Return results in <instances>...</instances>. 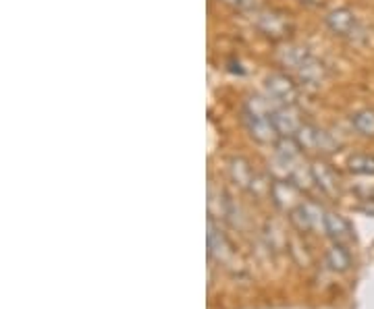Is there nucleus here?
<instances>
[{
    "instance_id": "nucleus-1",
    "label": "nucleus",
    "mask_w": 374,
    "mask_h": 309,
    "mask_svg": "<svg viewBox=\"0 0 374 309\" xmlns=\"http://www.w3.org/2000/svg\"><path fill=\"white\" fill-rule=\"evenodd\" d=\"M326 25L331 27V31L335 36H341V38H347V40H360L366 33L364 27L360 25V21L356 19V15L350 8H335L333 13H329Z\"/></svg>"
},
{
    "instance_id": "nucleus-2",
    "label": "nucleus",
    "mask_w": 374,
    "mask_h": 309,
    "mask_svg": "<svg viewBox=\"0 0 374 309\" xmlns=\"http://www.w3.org/2000/svg\"><path fill=\"white\" fill-rule=\"evenodd\" d=\"M294 140L298 142V146L301 150H310V152H324V154H329V152L337 150V142L326 131H322V129H318L314 125H305V123L299 127V131L296 133Z\"/></svg>"
},
{
    "instance_id": "nucleus-3",
    "label": "nucleus",
    "mask_w": 374,
    "mask_h": 309,
    "mask_svg": "<svg viewBox=\"0 0 374 309\" xmlns=\"http://www.w3.org/2000/svg\"><path fill=\"white\" fill-rule=\"evenodd\" d=\"M243 123H245L247 133L260 144H275L281 137L271 114H258L252 110H243Z\"/></svg>"
},
{
    "instance_id": "nucleus-4",
    "label": "nucleus",
    "mask_w": 374,
    "mask_h": 309,
    "mask_svg": "<svg viewBox=\"0 0 374 309\" xmlns=\"http://www.w3.org/2000/svg\"><path fill=\"white\" fill-rule=\"evenodd\" d=\"M266 91L275 102L283 106H294L298 100V85L283 73H273L266 79Z\"/></svg>"
},
{
    "instance_id": "nucleus-5",
    "label": "nucleus",
    "mask_w": 374,
    "mask_h": 309,
    "mask_svg": "<svg viewBox=\"0 0 374 309\" xmlns=\"http://www.w3.org/2000/svg\"><path fill=\"white\" fill-rule=\"evenodd\" d=\"M277 131L281 137H296V133L299 131V127L303 125L301 119H299V112L294 106H281V108H275L273 114H271Z\"/></svg>"
},
{
    "instance_id": "nucleus-6",
    "label": "nucleus",
    "mask_w": 374,
    "mask_h": 309,
    "mask_svg": "<svg viewBox=\"0 0 374 309\" xmlns=\"http://www.w3.org/2000/svg\"><path fill=\"white\" fill-rule=\"evenodd\" d=\"M252 15H254L252 19L256 21L258 29L264 31V33L271 36V38H283V36L287 33V29H289L287 21H285L281 15H277V13H271V10H256V13H252Z\"/></svg>"
},
{
    "instance_id": "nucleus-7",
    "label": "nucleus",
    "mask_w": 374,
    "mask_h": 309,
    "mask_svg": "<svg viewBox=\"0 0 374 309\" xmlns=\"http://www.w3.org/2000/svg\"><path fill=\"white\" fill-rule=\"evenodd\" d=\"M324 231L329 232L331 239H335L337 245H347L354 241L352 225L339 214H324Z\"/></svg>"
},
{
    "instance_id": "nucleus-8",
    "label": "nucleus",
    "mask_w": 374,
    "mask_h": 309,
    "mask_svg": "<svg viewBox=\"0 0 374 309\" xmlns=\"http://www.w3.org/2000/svg\"><path fill=\"white\" fill-rule=\"evenodd\" d=\"M289 218L299 231H314L316 227H320V223L324 227V216L320 218V212L310 204H299L298 208L289 212Z\"/></svg>"
},
{
    "instance_id": "nucleus-9",
    "label": "nucleus",
    "mask_w": 374,
    "mask_h": 309,
    "mask_svg": "<svg viewBox=\"0 0 374 309\" xmlns=\"http://www.w3.org/2000/svg\"><path fill=\"white\" fill-rule=\"evenodd\" d=\"M229 172H231L233 181H235L239 187H243V189H247V191H254V187H256V183H258V176H256V172L252 170V166H250L243 158H231V162H229Z\"/></svg>"
},
{
    "instance_id": "nucleus-10",
    "label": "nucleus",
    "mask_w": 374,
    "mask_h": 309,
    "mask_svg": "<svg viewBox=\"0 0 374 309\" xmlns=\"http://www.w3.org/2000/svg\"><path fill=\"white\" fill-rule=\"evenodd\" d=\"M271 191H273V199H275V204L279 206V208H283V210H294V208H298V189L292 185V183H287V181H277V183H273V187H271Z\"/></svg>"
},
{
    "instance_id": "nucleus-11",
    "label": "nucleus",
    "mask_w": 374,
    "mask_h": 309,
    "mask_svg": "<svg viewBox=\"0 0 374 309\" xmlns=\"http://www.w3.org/2000/svg\"><path fill=\"white\" fill-rule=\"evenodd\" d=\"M298 77L303 81V83H308V85H318L322 79H324V67H322V63H318L312 54L301 63V67H299L298 71Z\"/></svg>"
},
{
    "instance_id": "nucleus-12",
    "label": "nucleus",
    "mask_w": 374,
    "mask_h": 309,
    "mask_svg": "<svg viewBox=\"0 0 374 309\" xmlns=\"http://www.w3.org/2000/svg\"><path fill=\"white\" fill-rule=\"evenodd\" d=\"M312 176H314V181L318 183V187L324 193L333 195L337 191V176H335V172L326 164H314L312 166Z\"/></svg>"
},
{
    "instance_id": "nucleus-13",
    "label": "nucleus",
    "mask_w": 374,
    "mask_h": 309,
    "mask_svg": "<svg viewBox=\"0 0 374 309\" xmlns=\"http://www.w3.org/2000/svg\"><path fill=\"white\" fill-rule=\"evenodd\" d=\"M308 56H310V52H308L305 48H299V46H287V48H283V50L279 52V61H281L285 67H289L292 71H298L299 67H301V63H303Z\"/></svg>"
},
{
    "instance_id": "nucleus-14",
    "label": "nucleus",
    "mask_w": 374,
    "mask_h": 309,
    "mask_svg": "<svg viewBox=\"0 0 374 309\" xmlns=\"http://www.w3.org/2000/svg\"><path fill=\"white\" fill-rule=\"evenodd\" d=\"M347 166L354 174L374 176V156L371 154H354L347 160Z\"/></svg>"
},
{
    "instance_id": "nucleus-15",
    "label": "nucleus",
    "mask_w": 374,
    "mask_h": 309,
    "mask_svg": "<svg viewBox=\"0 0 374 309\" xmlns=\"http://www.w3.org/2000/svg\"><path fill=\"white\" fill-rule=\"evenodd\" d=\"M352 125L356 127L358 133L374 137V110H360L352 116Z\"/></svg>"
},
{
    "instance_id": "nucleus-16",
    "label": "nucleus",
    "mask_w": 374,
    "mask_h": 309,
    "mask_svg": "<svg viewBox=\"0 0 374 309\" xmlns=\"http://www.w3.org/2000/svg\"><path fill=\"white\" fill-rule=\"evenodd\" d=\"M326 262H329V266H331L333 270H339V272L347 270L350 264H352V259H350L347 251L343 249V245H335L333 249H329V253H326Z\"/></svg>"
},
{
    "instance_id": "nucleus-17",
    "label": "nucleus",
    "mask_w": 374,
    "mask_h": 309,
    "mask_svg": "<svg viewBox=\"0 0 374 309\" xmlns=\"http://www.w3.org/2000/svg\"><path fill=\"white\" fill-rule=\"evenodd\" d=\"M229 4H233L239 10H247V13H256L260 10V0H224Z\"/></svg>"
},
{
    "instance_id": "nucleus-18",
    "label": "nucleus",
    "mask_w": 374,
    "mask_h": 309,
    "mask_svg": "<svg viewBox=\"0 0 374 309\" xmlns=\"http://www.w3.org/2000/svg\"><path fill=\"white\" fill-rule=\"evenodd\" d=\"M303 2H308V4H322L324 0H303Z\"/></svg>"
}]
</instances>
